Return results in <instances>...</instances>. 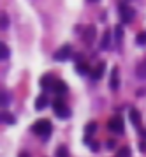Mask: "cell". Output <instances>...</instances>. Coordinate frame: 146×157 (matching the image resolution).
<instances>
[{
    "instance_id": "12",
    "label": "cell",
    "mask_w": 146,
    "mask_h": 157,
    "mask_svg": "<svg viewBox=\"0 0 146 157\" xmlns=\"http://www.w3.org/2000/svg\"><path fill=\"white\" fill-rule=\"evenodd\" d=\"M93 37H95V27H88L86 32H84V43L90 44L93 41Z\"/></svg>"
},
{
    "instance_id": "18",
    "label": "cell",
    "mask_w": 146,
    "mask_h": 157,
    "mask_svg": "<svg viewBox=\"0 0 146 157\" xmlns=\"http://www.w3.org/2000/svg\"><path fill=\"white\" fill-rule=\"evenodd\" d=\"M114 36H116L114 39H116V43H118V44L122 43V41H123V29H122L120 25L116 27V29H114Z\"/></svg>"
},
{
    "instance_id": "28",
    "label": "cell",
    "mask_w": 146,
    "mask_h": 157,
    "mask_svg": "<svg viewBox=\"0 0 146 157\" xmlns=\"http://www.w3.org/2000/svg\"><path fill=\"white\" fill-rule=\"evenodd\" d=\"M21 157H23V155H21ZM25 157H27V155H25Z\"/></svg>"
},
{
    "instance_id": "7",
    "label": "cell",
    "mask_w": 146,
    "mask_h": 157,
    "mask_svg": "<svg viewBox=\"0 0 146 157\" xmlns=\"http://www.w3.org/2000/svg\"><path fill=\"white\" fill-rule=\"evenodd\" d=\"M130 120H132V124H134V127H137L141 131V113L137 111V109H130Z\"/></svg>"
},
{
    "instance_id": "8",
    "label": "cell",
    "mask_w": 146,
    "mask_h": 157,
    "mask_svg": "<svg viewBox=\"0 0 146 157\" xmlns=\"http://www.w3.org/2000/svg\"><path fill=\"white\" fill-rule=\"evenodd\" d=\"M118 86H120L118 67H113V71H111V88H113V90H118Z\"/></svg>"
},
{
    "instance_id": "1",
    "label": "cell",
    "mask_w": 146,
    "mask_h": 157,
    "mask_svg": "<svg viewBox=\"0 0 146 157\" xmlns=\"http://www.w3.org/2000/svg\"><path fill=\"white\" fill-rule=\"evenodd\" d=\"M32 131H34L35 134L42 136V138L46 140V138L51 134V131H53V125H51V122H49V120H46V118H41V120H37L34 125H32Z\"/></svg>"
},
{
    "instance_id": "3",
    "label": "cell",
    "mask_w": 146,
    "mask_h": 157,
    "mask_svg": "<svg viewBox=\"0 0 146 157\" xmlns=\"http://www.w3.org/2000/svg\"><path fill=\"white\" fill-rule=\"evenodd\" d=\"M70 55H72V46H70V44H63L58 51H55L53 58L58 60V62H65L67 58H70Z\"/></svg>"
},
{
    "instance_id": "4",
    "label": "cell",
    "mask_w": 146,
    "mask_h": 157,
    "mask_svg": "<svg viewBox=\"0 0 146 157\" xmlns=\"http://www.w3.org/2000/svg\"><path fill=\"white\" fill-rule=\"evenodd\" d=\"M107 129L113 131V132H116V134H122L123 132V118L122 117H113L111 120L107 122Z\"/></svg>"
},
{
    "instance_id": "10",
    "label": "cell",
    "mask_w": 146,
    "mask_h": 157,
    "mask_svg": "<svg viewBox=\"0 0 146 157\" xmlns=\"http://www.w3.org/2000/svg\"><path fill=\"white\" fill-rule=\"evenodd\" d=\"M136 76L139 79H146V58L137 65V69H136Z\"/></svg>"
},
{
    "instance_id": "19",
    "label": "cell",
    "mask_w": 146,
    "mask_h": 157,
    "mask_svg": "<svg viewBox=\"0 0 146 157\" xmlns=\"http://www.w3.org/2000/svg\"><path fill=\"white\" fill-rule=\"evenodd\" d=\"M102 72H104V64H100L97 67V71L92 74V78H93V81H97V79H100V76H102Z\"/></svg>"
},
{
    "instance_id": "17",
    "label": "cell",
    "mask_w": 146,
    "mask_h": 157,
    "mask_svg": "<svg viewBox=\"0 0 146 157\" xmlns=\"http://www.w3.org/2000/svg\"><path fill=\"white\" fill-rule=\"evenodd\" d=\"M9 101H11V95L7 92H0V106L4 108V106H7L9 104Z\"/></svg>"
},
{
    "instance_id": "16",
    "label": "cell",
    "mask_w": 146,
    "mask_h": 157,
    "mask_svg": "<svg viewBox=\"0 0 146 157\" xmlns=\"http://www.w3.org/2000/svg\"><path fill=\"white\" fill-rule=\"evenodd\" d=\"M9 48H7V44H4V43H0V60H6L7 57H9Z\"/></svg>"
},
{
    "instance_id": "23",
    "label": "cell",
    "mask_w": 146,
    "mask_h": 157,
    "mask_svg": "<svg viewBox=\"0 0 146 157\" xmlns=\"http://www.w3.org/2000/svg\"><path fill=\"white\" fill-rule=\"evenodd\" d=\"M95 129H97V124H93V122H90L86 127H84V131H86V134H90V132H95Z\"/></svg>"
},
{
    "instance_id": "11",
    "label": "cell",
    "mask_w": 146,
    "mask_h": 157,
    "mask_svg": "<svg viewBox=\"0 0 146 157\" xmlns=\"http://www.w3.org/2000/svg\"><path fill=\"white\" fill-rule=\"evenodd\" d=\"M109 44H111V32H109V30H106L104 36H102V41H100V48H102V50H107V48H109Z\"/></svg>"
},
{
    "instance_id": "13",
    "label": "cell",
    "mask_w": 146,
    "mask_h": 157,
    "mask_svg": "<svg viewBox=\"0 0 146 157\" xmlns=\"http://www.w3.org/2000/svg\"><path fill=\"white\" fill-rule=\"evenodd\" d=\"M46 106H48V97L46 95H39L37 101H35V108L37 109H44Z\"/></svg>"
},
{
    "instance_id": "24",
    "label": "cell",
    "mask_w": 146,
    "mask_h": 157,
    "mask_svg": "<svg viewBox=\"0 0 146 157\" xmlns=\"http://www.w3.org/2000/svg\"><path fill=\"white\" fill-rule=\"evenodd\" d=\"M137 44H146V32H141L137 37Z\"/></svg>"
},
{
    "instance_id": "26",
    "label": "cell",
    "mask_w": 146,
    "mask_h": 157,
    "mask_svg": "<svg viewBox=\"0 0 146 157\" xmlns=\"http://www.w3.org/2000/svg\"><path fill=\"white\" fill-rule=\"evenodd\" d=\"M139 132H141V134H143V138H146V129H141Z\"/></svg>"
},
{
    "instance_id": "21",
    "label": "cell",
    "mask_w": 146,
    "mask_h": 157,
    "mask_svg": "<svg viewBox=\"0 0 146 157\" xmlns=\"http://www.w3.org/2000/svg\"><path fill=\"white\" fill-rule=\"evenodd\" d=\"M118 157H130V148H129V147H123V148H120Z\"/></svg>"
},
{
    "instance_id": "2",
    "label": "cell",
    "mask_w": 146,
    "mask_h": 157,
    "mask_svg": "<svg viewBox=\"0 0 146 157\" xmlns=\"http://www.w3.org/2000/svg\"><path fill=\"white\" fill-rule=\"evenodd\" d=\"M53 111H55L56 117H60V118H67L70 117V109L65 106V102L62 99H55L53 101Z\"/></svg>"
},
{
    "instance_id": "14",
    "label": "cell",
    "mask_w": 146,
    "mask_h": 157,
    "mask_svg": "<svg viewBox=\"0 0 146 157\" xmlns=\"http://www.w3.org/2000/svg\"><path fill=\"white\" fill-rule=\"evenodd\" d=\"M0 122H4V124H14L16 118L11 113H0Z\"/></svg>"
},
{
    "instance_id": "9",
    "label": "cell",
    "mask_w": 146,
    "mask_h": 157,
    "mask_svg": "<svg viewBox=\"0 0 146 157\" xmlns=\"http://www.w3.org/2000/svg\"><path fill=\"white\" fill-rule=\"evenodd\" d=\"M56 79L53 78V76H49V74H46V76H42L41 79V86L42 88H53V83H55Z\"/></svg>"
},
{
    "instance_id": "6",
    "label": "cell",
    "mask_w": 146,
    "mask_h": 157,
    "mask_svg": "<svg viewBox=\"0 0 146 157\" xmlns=\"http://www.w3.org/2000/svg\"><path fill=\"white\" fill-rule=\"evenodd\" d=\"M53 92L58 94V95H65L67 94V85L63 81H60V79H56L55 83H53Z\"/></svg>"
},
{
    "instance_id": "5",
    "label": "cell",
    "mask_w": 146,
    "mask_h": 157,
    "mask_svg": "<svg viewBox=\"0 0 146 157\" xmlns=\"http://www.w3.org/2000/svg\"><path fill=\"white\" fill-rule=\"evenodd\" d=\"M134 14H136V11L132 7H129L125 4H120V16H122V21L123 23H130Z\"/></svg>"
},
{
    "instance_id": "15",
    "label": "cell",
    "mask_w": 146,
    "mask_h": 157,
    "mask_svg": "<svg viewBox=\"0 0 146 157\" xmlns=\"http://www.w3.org/2000/svg\"><path fill=\"white\" fill-rule=\"evenodd\" d=\"M7 27H9V16L6 13H0V29L6 30Z\"/></svg>"
},
{
    "instance_id": "20",
    "label": "cell",
    "mask_w": 146,
    "mask_h": 157,
    "mask_svg": "<svg viewBox=\"0 0 146 157\" xmlns=\"http://www.w3.org/2000/svg\"><path fill=\"white\" fill-rule=\"evenodd\" d=\"M76 72H79V74H86V72H88V67H86V64H79V62H77Z\"/></svg>"
},
{
    "instance_id": "27",
    "label": "cell",
    "mask_w": 146,
    "mask_h": 157,
    "mask_svg": "<svg viewBox=\"0 0 146 157\" xmlns=\"http://www.w3.org/2000/svg\"><path fill=\"white\" fill-rule=\"evenodd\" d=\"M88 2H90V4H92V2H99V0H88Z\"/></svg>"
},
{
    "instance_id": "25",
    "label": "cell",
    "mask_w": 146,
    "mask_h": 157,
    "mask_svg": "<svg viewBox=\"0 0 146 157\" xmlns=\"http://www.w3.org/2000/svg\"><path fill=\"white\" fill-rule=\"evenodd\" d=\"M141 150H143V152H146V143H141Z\"/></svg>"
},
{
    "instance_id": "22",
    "label": "cell",
    "mask_w": 146,
    "mask_h": 157,
    "mask_svg": "<svg viewBox=\"0 0 146 157\" xmlns=\"http://www.w3.org/2000/svg\"><path fill=\"white\" fill-rule=\"evenodd\" d=\"M56 157H69V152L65 147H60V148L56 150Z\"/></svg>"
}]
</instances>
